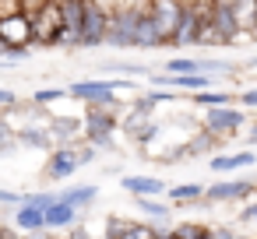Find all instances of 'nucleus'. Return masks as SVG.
Returning <instances> with one entry per match:
<instances>
[{"instance_id": "obj_1", "label": "nucleus", "mask_w": 257, "mask_h": 239, "mask_svg": "<svg viewBox=\"0 0 257 239\" xmlns=\"http://www.w3.org/2000/svg\"><path fill=\"white\" fill-rule=\"evenodd\" d=\"M120 130V116L113 109H99V106H85L81 113V141L92 144L95 151H113L116 141L113 134Z\"/></svg>"}, {"instance_id": "obj_2", "label": "nucleus", "mask_w": 257, "mask_h": 239, "mask_svg": "<svg viewBox=\"0 0 257 239\" xmlns=\"http://www.w3.org/2000/svg\"><path fill=\"white\" fill-rule=\"evenodd\" d=\"M141 8L145 4H113L109 29H106V46H113V50H134V29H138Z\"/></svg>"}, {"instance_id": "obj_3", "label": "nucleus", "mask_w": 257, "mask_h": 239, "mask_svg": "<svg viewBox=\"0 0 257 239\" xmlns=\"http://www.w3.org/2000/svg\"><path fill=\"white\" fill-rule=\"evenodd\" d=\"M29 25H32V46H43V50L57 46L60 29H64V18H60V0H43L39 11L29 18Z\"/></svg>"}, {"instance_id": "obj_4", "label": "nucleus", "mask_w": 257, "mask_h": 239, "mask_svg": "<svg viewBox=\"0 0 257 239\" xmlns=\"http://www.w3.org/2000/svg\"><path fill=\"white\" fill-rule=\"evenodd\" d=\"M109 11H113V4L85 0V22H81V36H78V50H99V46H106Z\"/></svg>"}, {"instance_id": "obj_5", "label": "nucleus", "mask_w": 257, "mask_h": 239, "mask_svg": "<svg viewBox=\"0 0 257 239\" xmlns=\"http://www.w3.org/2000/svg\"><path fill=\"white\" fill-rule=\"evenodd\" d=\"M246 123H250L246 109H236V106H222V109H204L201 113V130L218 137V141H225L229 134H239Z\"/></svg>"}, {"instance_id": "obj_6", "label": "nucleus", "mask_w": 257, "mask_h": 239, "mask_svg": "<svg viewBox=\"0 0 257 239\" xmlns=\"http://www.w3.org/2000/svg\"><path fill=\"white\" fill-rule=\"evenodd\" d=\"M253 179L246 176H229V179H215L204 186V204H246L253 193Z\"/></svg>"}, {"instance_id": "obj_7", "label": "nucleus", "mask_w": 257, "mask_h": 239, "mask_svg": "<svg viewBox=\"0 0 257 239\" xmlns=\"http://www.w3.org/2000/svg\"><path fill=\"white\" fill-rule=\"evenodd\" d=\"M211 32H215L218 46H236V43L253 39V36L239 32L236 15H232V0H211Z\"/></svg>"}, {"instance_id": "obj_8", "label": "nucleus", "mask_w": 257, "mask_h": 239, "mask_svg": "<svg viewBox=\"0 0 257 239\" xmlns=\"http://www.w3.org/2000/svg\"><path fill=\"white\" fill-rule=\"evenodd\" d=\"M0 46H4V53H29V46H32V25H29V18L22 11L0 18Z\"/></svg>"}, {"instance_id": "obj_9", "label": "nucleus", "mask_w": 257, "mask_h": 239, "mask_svg": "<svg viewBox=\"0 0 257 239\" xmlns=\"http://www.w3.org/2000/svg\"><path fill=\"white\" fill-rule=\"evenodd\" d=\"M180 0H152L148 4V15L155 22V32H159V43L169 46L173 43V32H176V22H180Z\"/></svg>"}, {"instance_id": "obj_10", "label": "nucleus", "mask_w": 257, "mask_h": 239, "mask_svg": "<svg viewBox=\"0 0 257 239\" xmlns=\"http://www.w3.org/2000/svg\"><path fill=\"white\" fill-rule=\"evenodd\" d=\"M78 169H81V162H78V144H71V148H53V151H50L43 176H46L50 183H67Z\"/></svg>"}, {"instance_id": "obj_11", "label": "nucleus", "mask_w": 257, "mask_h": 239, "mask_svg": "<svg viewBox=\"0 0 257 239\" xmlns=\"http://www.w3.org/2000/svg\"><path fill=\"white\" fill-rule=\"evenodd\" d=\"M60 18H64V29H60L57 46L78 50V36H81V22H85V0H60Z\"/></svg>"}, {"instance_id": "obj_12", "label": "nucleus", "mask_w": 257, "mask_h": 239, "mask_svg": "<svg viewBox=\"0 0 257 239\" xmlns=\"http://www.w3.org/2000/svg\"><path fill=\"white\" fill-rule=\"evenodd\" d=\"M246 165H257V155H253L250 148H239V151H218V155L208 158V172H215V176H222V179L236 176V172L246 169Z\"/></svg>"}, {"instance_id": "obj_13", "label": "nucleus", "mask_w": 257, "mask_h": 239, "mask_svg": "<svg viewBox=\"0 0 257 239\" xmlns=\"http://www.w3.org/2000/svg\"><path fill=\"white\" fill-rule=\"evenodd\" d=\"M120 186L131 197H166L169 183L162 176H120Z\"/></svg>"}, {"instance_id": "obj_14", "label": "nucleus", "mask_w": 257, "mask_h": 239, "mask_svg": "<svg viewBox=\"0 0 257 239\" xmlns=\"http://www.w3.org/2000/svg\"><path fill=\"white\" fill-rule=\"evenodd\" d=\"M57 200L85 214V211H88V207H92V204L99 200V186H95V183H78V186H64V190H57Z\"/></svg>"}, {"instance_id": "obj_15", "label": "nucleus", "mask_w": 257, "mask_h": 239, "mask_svg": "<svg viewBox=\"0 0 257 239\" xmlns=\"http://www.w3.org/2000/svg\"><path fill=\"white\" fill-rule=\"evenodd\" d=\"M11 228L18 235H36V232H46V214L32 204H22L11 211Z\"/></svg>"}, {"instance_id": "obj_16", "label": "nucleus", "mask_w": 257, "mask_h": 239, "mask_svg": "<svg viewBox=\"0 0 257 239\" xmlns=\"http://www.w3.org/2000/svg\"><path fill=\"white\" fill-rule=\"evenodd\" d=\"M46 214V232H71L74 225H81V211H74V207H67V204H53V207H46L43 211Z\"/></svg>"}, {"instance_id": "obj_17", "label": "nucleus", "mask_w": 257, "mask_h": 239, "mask_svg": "<svg viewBox=\"0 0 257 239\" xmlns=\"http://www.w3.org/2000/svg\"><path fill=\"white\" fill-rule=\"evenodd\" d=\"M166 204H169V207L204 204V186H201V183H173V186L166 190Z\"/></svg>"}, {"instance_id": "obj_18", "label": "nucleus", "mask_w": 257, "mask_h": 239, "mask_svg": "<svg viewBox=\"0 0 257 239\" xmlns=\"http://www.w3.org/2000/svg\"><path fill=\"white\" fill-rule=\"evenodd\" d=\"M162 43H159V32H155V22H152V15H148V4L141 8V15H138V29H134V50H159Z\"/></svg>"}, {"instance_id": "obj_19", "label": "nucleus", "mask_w": 257, "mask_h": 239, "mask_svg": "<svg viewBox=\"0 0 257 239\" xmlns=\"http://www.w3.org/2000/svg\"><path fill=\"white\" fill-rule=\"evenodd\" d=\"M134 207L155 225V221H169V214H173V207L166 204V200H159V197H134Z\"/></svg>"}, {"instance_id": "obj_20", "label": "nucleus", "mask_w": 257, "mask_h": 239, "mask_svg": "<svg viewBox=\"0 0 257 239\" xmlns=\"http://www.w3.org/2000/svg\"><path fill=\"white\" fill-rule=\"evenodd\" d=\"M232 15H236L239 32L253 36V29H257V0H232Z\"/></svg>"}, {"instance_id": "obj_21", "label": "nucleus", "mask_w": 257, "mask_h": 239, "mask_svg": "<svg viewBox=\"0 0 257 239\" xmlns=\"http://www.w3.org/2000/svg\"><path fill=\"white\" fill-rule=\"evenodd\" d=\"M102 71L106 74H116V78H148L152 74L148 64H134V60H106Z\"/></svg>"}, {"instance_id": "obj_22", "label": "nucleus", "mask_w": 257, "mask_h": 239, "mask_svg": "<svg viewBox=\"0 0 257 239\" xmlns=\"http://www.w3.org/2000/svg\"><path fill=\"white\" fill-rule=\"evenodd\" d=\"M194 106L201 109H222V106H232L236 102V92H222V88H211V92H201V95H190Z\"/></svg>"}, {"instance_id": "obj_23", "label": "nucleus", "mask_w": 257, "mask_h": 239, "mask_svg": "<svg viewBox=\"0 0 257 239\" xmlns=\"http://www.w3.org/2000/svg\"><path fill=\"white\" fill-rule=\"evenodd\" d=\"M162 74H176V78L201 74V71H197V57H169V60L162 64Z\"/></svg>"}, {"instance_id": "obj_24", "label": "nucleus", "mask_w": 257, "mask_h": 239, "mask_svg": "<svg viewBox=\"0 0 257 239\" xmlns=\"http://www.w3.org/2000/svg\"><path fill=\"white\" fill-rule=\"evenodd\" d=\"M197 71L208 74V78H218V74H236V64L218 60V57H197Z\"/></svg>"}, {"instance_id": "obj_25", "label": "nucleus", "mask_w": 257, "mask_h": 239, "mask_svg": "<svg viewBox=\"0 0 257 239\" xmlns=\"http://www.w3.org/2000/svg\"><path fill=\"white\" fill-rule=\"evenodd\" d=\"M60 99H67V88H57V85H53V88H36V92H32V106H36V109L57 106Z\"/></svg>"}, {"instance_id": "obj_26", "label": "nucleus", "mask_w": 257, "mask_h": 239, "mask_svg": "<svg viewBox=\"0 0 257 239\" xmlns=\"http://www.w3.org/2000/svg\"><path fill=\"white\" fill-rule=\"evenodd\" d=\"M127 228H131V218L109 214V218H106V225H102V235H99V239H123V235H127Z\"/></svg>"}, {"instance_id": "obj_27", "label": "nucleus", "mask_w": 257, "mask_h": 239, "mask_svg": "<svg viewBox=\"0 0 257 239\" xmlns=\"http://www.w3.org/2000/svg\"><path fill=\"white\" fill-rule=\"evenodd\" d=\"M204 232H208L204 221H176V225H173V235H176V239H201Z\"/></svg>"}, {"instance_id": "obj_28", "label": "nucleus", "mask_w": 257, "mask_h": 239, "mask_svg": "<svg viewBox=\"0 0 257 239\" xmlns=\"http://www.w3.org/2000/svg\"><path fill=\"white\" fill-rule=\"evenodd\" d=\"M123 239H155V225L152 221H131Z\"/></svg>"}, {"instance_id": "obj_29", "label": "nucleus", "mask_w": 257, "mask_h": 239, "mask_svg": "<svg viewBox=\"0 0 257 239\" xmlns=\"http://www.w3.org/2000/svg\"><path fill=\"white\" fill-rule=\"evenodd\" d=\"M25 204V193H18V190H4V186H0V207H22Z\"/></svg>"}, {"instance_id": "obj_30", "label": "nucleus", "mask_w": 257, "mask_h": 239, "mask_svg": "<svg viewBox=\"0 0 257 239\" xmlns=\"http://www.w3.org/2000/svg\"><path fill=\"white\" fill-rule=\"evenodd\" d=\"M239 221H243V225H257V197L239 207Z\"/></svg>"}, {"instance_id": "obj_31", "label": "nucleus", "mask_w": 257, "mask_h": 239, "mask_svg": "<svg viewBox=\"0 0 257 239\" xmlns=\"http://www.w3.org/2000/svg\"><path fill=\"white\" fill-rule=\"evenodd\" d=\"M22 99H18V92L15 88H0V113H4V109H15Z\"/></svg>"}, {"instance_id": "obj_32", "label": "nucleus", "mask_w": 257, "mask_h": 239, "mask_svg": "<svg viewBox=\"0 0 257 239\" xmlns=\"http://www.w3.org/2000/svg\"><path fill=\"white\" fill-rule=\"evenodd\" d=\"M95 158H99V151H95L92 144H85V141H81V144H78V162H81V165H92Z\"/></svg>"}, {"instance_id": "obj_33", "label": "nucleus", "mask_w": 257, "mask_h": 239, "mask_svg": "<svg viewBox=\"0 0 257 239\" xmlns=\"http://www.w3.org/2000/svg\"><path fill=\"white\" fill-rule=\"evenodd\" d=\"M236 102L246 106V109H257V88H243V92L236 95Z\"/></svg>"}, {"instance_id": "obj_34", "label": "nucleus", "mask_w": 257, "mask_h": 239, "mask_svg": "<svg viewBox=\"0 0 257 239\" xmlns=\"http://www.w3.org/2000/svg\"><path fill=\"white\" fill-rule=\"evenodd\" d=\"M211 239H239L232 228H225V225H211Z\"/></svg>"}, {"instance_id": "obj_35", "label": "nucleus", "mask_w": 257, "mask_h": 239, "mask_svg": "<svg viewBox=\"0 0 257 239\" xmlns=\"http://www.w3.org/2000/svg\"><path fill=\"white\" fill-rule=\"evenodd\" d=\"M155 239H176V235H173V225H169V228H162V225H155Z\"/></svg>"}, {"instance_id": "obj_36", "label": "nucleus", "mask_w": 257, "mask_h": 239, "mask_svg": "<svg viewBox=\"0 0 257 239\" xmlns=\"http://www.w3.org/2000/svg\"><path fill=\"white\" fill-rule=\"evenodd\" d=\"M246 144H250V151H253V144H257V120H253V127H250V137H246Z\"/></svg>"}, {"instance_id": "obj_37", "label": "nucleus", "mask_w": 257, "mask_h": 239, "mask_svg": "<svg viewBox=\"0 0 257 239\" xmlns=\"http://www.w3.org/2000/svg\"><path fill=\"white\" fill-rule=\"evenodd\" d=\"M246 67H257V57H250V60H246Z\"/></svg>"}, {"instance_id": "obj_38", "label": "nucleus", "mask_w": 257, "mask_h": 239, "mask_svg": "<svg viewBox=\"0 0 257 239\" xmlns=\"http://www.w3.org/2000/svg\"><path fill=\"white\" fill-rule=\"evenodd\" d=\"M53 239H67V235H53Z\"/></svg>"}, {"instance_id": "obj_39", "label": "nucleus", "mask_w": 257, "mask_h": 239, "mask_svg": "<svg viewBox=\"0 0 257 239\" xmlns=\"http://www.w3.org/2000/svg\"><path fill=\"white\" fill-rule=\"evenodd\" d=\"M15 239H29V235H15Z\"/></svg>"}, {"instance_id": "obj_40", "label": "nucleus", "mask_w": 257, "mask_h": 239, "mask_svg": "<svg viewBox=\"0 0 257 239\" xmlns=\"http://www.w3.org/2000/svg\"><path fill=\"white\" fill-rule=\"evenodd\" d=\"M253 39H257V29H253Z\"/></svg>"}, {"instance_id": "obj_41", "label": "nucleus", "mask_w": 257, "mask_h": 239, "mask_svg": "<svg viewBox=\"0 0 257 239\" xmlns=\"http://www.w3.org/2000/svg\"><path fill=\"white\" fill-rule=\"evenodd\" d=\"M0 211H4V207H0Z\"/></svg>"}]
</instances>
